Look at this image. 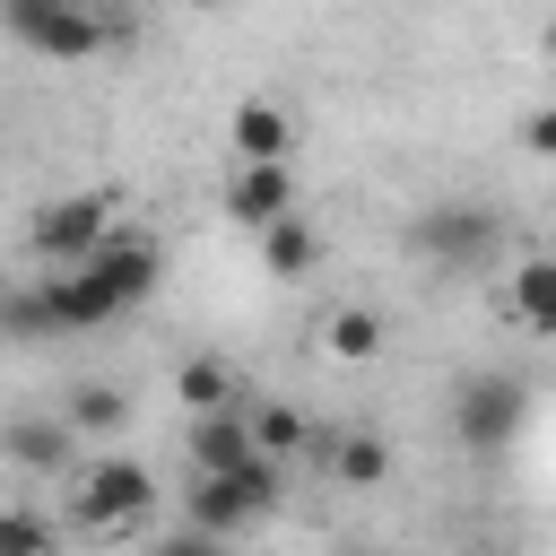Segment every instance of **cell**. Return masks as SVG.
Masks as SVG:
<instances>
[{"label": "cell", "mask_w": 556, "mask_h": 556, "mask_svg": "<svg viewBox=\"0 0 556 556\" xmlns=\"http://www.w3.org/2000/svg\"><path fill=\"white\" fill-rule=\"evenodd\" d=\"M513 139H521V156H539V165H556V104H530V113L513 122Z\"/></svg>", "instance_id": "cell-22"}, {"label": "cell", "mask_w": 556, "mask_h": 556, "mask_svg": "<svg viewBox=\"0 0 556 556\" xmlns=\"http://www.w3.org/2000/svg\"><path fill=\"white\" fill-rule=\"evenodd\" d=\"M0 35L35 61H87L113 43V26L96 17V0H0Z\"/></svg>", "instance_id": "cell-4"}, {"label": "cell", "mask_w": 556, "mask_h": 556, "mask_svg": "<svg viewBox=\"0 0 556 556\" xmlns=\"http://www.w3.org/2000/svg\"><path fill=\"white\" fill-rule=\"evenodd\" d=\"M226 156L235 165H287L295 156V113L278 96H235L226 104Z\"/></svg>", "instance_id": "cell-7"}, {"label": "cell", "mask_w": 556, "mask_h": 556, "mask_svg": "<svg viewBox=\"0 0 556 556\" xmlns=\"http://www.w3.org/2000/svg\"><path fill=\"white\" fill-rule=\"evenodd\" d=\"M261 269H269V278H313V269H321V235H313L304 208L278 217V226L261 235Z\"/></svg>", "instance_id": "cell-19"}, {"label": "cell", "mask_w": 556, "mask_h": 556, "mask_svg": "<svg viewBox=\"0 0 556 556\" xmlns=\"http://www.w3.org/2000/svg\"><path fill=\"white\" fill-rule=\"evenodd\" d=\"M217 208H226L235 226L269 235L278 217H295V174H287V165H226V182H217Z\"/></svg>", "instance_id": "cell-8"}, {"label": "cell", "mask_w": 556, "mask_h": 556, "mask_svg": "<svg viewBox=\"0 0 556 556\" xmlns=\"http://www.w3.org/2000/svg\"><path fill=\"white\" fill-rule=\"evenodd\" d=\"M87 269H96V278L122 295V313H130V304H148V295H156V278H165V243H156L148 226H122Z\"/></svg>", "instance_id": "cell-10"}, {"label": "cell", "mask_w": 556, "mask_h": 556, "mask_svg": "<svg viewBox=\"0 0 556 556\" xmlns=\"http://www.w3.org/2000/svg\"><path fill=\"white\" fill-rule=\"evenodd\" d=\"M61 513H70L78 539H130V530L156 513V478H148V460H130V452L78 460V469L61 478Z\"/></svg>", "instance_id": "cell-1"}, {"label": "cell", "mask_w": 556, "mask_h": 556, "mask_svg": "<svg viewBox=\"0 0 556 556\" xmlns=\"http://www.w3.org/2000/svg\"><path fill=\"white\" fill-rule=\"evenodd\" d=\"M182 9H235V0H182Z\"/></svg>", "instance_id": "cell-25"}, {"label": "cell", "mask_w": 556, "mask_h": 556, "mask_svg": "<svg viewBox=\"0 0 556 556\" xmlns=\"http://www.w3.org/2000/svg\"><path fill=\"white\" fill-rule=\"evenodd\" d=\"M495 243H504V226H495L486 200H434V208H417V226H408V252L434 261V269H486Z\"/></svg>", "instance_id": "cell-5"}, {"label": "cell", "mask_w": 556, "mask_h": 556, "mask_svg": "<svg viewBox=\"0 0 556 556\" xmlns=\"http://www.w3.org/2000/svg\"><path fill=\"white\" fill-rule=\"evenodd\" d=\"M0 556H61V521L35 504H0Z\"/></svg>", "instance_id": "cell-21"}, {"label": "cell", "mask_w": 556, "mask_h": 556, "mask_svg": "<svg viewBox=\"0 0 556 556\" xmlns=\"http://www.w3.org/2000/svg\"><path fill=\"white\" fill-rule=\"evenodd\" d=\"M243 417H252V452H269V460H295L313 443V408H295V400H243Z\"/></svg>", "instance_id": "cell-18"}, {"label": "cell", "mask_w": 556, "mask_h": 556, "mask_svg": "<svg viewBox=\"0 0 556 556\" xmlns=\"http://www.w3.org/2000/svg\"><path fill=\"white\" fill-rule=\"evenodd\" d=\"M504 313L530 339H556V252H530V261L504 269Z\"/></svg>", "instance_id": "cell-16"}, {"label": "cell", "mask_w": 556, "mask_h": 556, "mask_svg": "<svg viewBox=\"0 0 556 556\" xmlns=\"http://www.w3.org/2000/svg\"><path fill=\"white\" fill-rule=\"evenodd\" d=\"M521 426H530V382H521V374L478 365V374L452 382V443H460V452L486 460V452H504Z\"/></svg>", "instance_id": "cell-3"}, {"label": "cell", "mask_w": 556, "mask_h": 556, "mask_svg": "<svg viewBox=\"0 0 556 556\" xmlns=\"http://www.w3.org/2000/svg\"><path fill=\"white\" fill-rule=\"evenodd\" d=\"M43 304H52V330H113L122 321V295L78 261V269H43Z\"/></svg>", "instance_id": "cell-11"}, {"label": "cell", "mask_w": 556, "mask_h": 556, "mask_svg": "<svg viewBox=\"0 0 556 556\" xmlns=\"http://www.w3.org/2000/svg\"><path fill=\"white\" fill-rule=\"evenodd\" d=\"M321 469H330V486L374 495V486H391V434L365 426V417H348L339 434H321Z\"/></svg>", "instance_id": "cell-9"}, {"label": "cell", "mask_w": 556, "mask_h": 556, "mask_svg": "<svg viewBox=\"0 0 556 556\" xmlns=\"http://www.w3.org/2000/svg\"><path fill=\"white\" fill-rule=\"evenodd\" d=\"M313 348H321L330 365H374V356L391 348V321H382L374 304H356V295H348V304H330V313L313 321Z\"/></svg>", "instance_id": "cell-13"}, {"label": "cell", "mask_w": 556, "mask_h": 556, "mask_svg": "<svg viewBox=\"0 0 556 556\" xmlns=\"http://www.w3.org/2000/svg\"><path fill=\"white\" fill-rule=\"evenodd\" d=\"M182 452H191V478H235L252 452V417L226 408V417H182Z\"/></svg>", "instance_id": "cell-12"}, {"label": "cell", "mask_w": 556, "mask_h": 556, "mask_svg": "<svg viewBox=\"0 0 556 556\" xmlns=\"http://www.w3.org/2000/svg\"><path fill=\"white\" fill-rule=\"evenodd\" d=\"M182 530L243 539V530H261V504H252L235 478H191V486H182Z\"/></svg>", "instance_id": "cell-15"}, {"label": "cell", "mask_w": 556, "mask_h": 556, "mask_svg": "<svg viewBox=\"0 0 556 556\" xmlns=\"http://www.w3.org/2000/svg\"><path fill=\"white\" fill-rule=\"evenodd\" d=\"M174 408H182V417H226V408H243V374H235L217 348H191V356L174 365Z\"/></svg>", "instance_id": "cell-14"}, {"label": "cell", "mask_w": 556, "mask_h": 556, "mask_svg": "<svg viewBox=\"0 0 556 556\" xmlns=\"http://www.w3.org/2000/svg\"><path fill=\"white\" fill-rule=\"evenodd\" d=\"M148 556H235V539H208V530H165Z\"/></svg>", "instance_id": "cell-23"}, {"label": "cell", "mask_w": 556, "mask_h": 556, "mask_svg": "<svg viewBox=\"0 0 556 556\" xmlns=\"http://www.w3.org/2000/svg\"><path fill=\"white\" fill-rule=\"evenodd\" d=\"M113 235H122V191H113V182L52 191V200L26 217V252H35L43 269H78V261H96Z\"/></svg>", "instance_id": "cell-2"}, {"label": "cell", "mask_w": 556, "mask_h": 556, "mask_svg": "<svg viewBox=\"0 0 556 556\" xmlns=\"http://www.w3.org/2000/svg\"><path fill=\"white\" fill-rule=\"evenodd\" d=\"M61 417H70L78 434H122L139 408H130V391H122V382H104V374H96V382H70V391H61Z\"/></svg>", "instance_id": "cell-17"}, {"label": "cell", "mask_w": 556, "mask_h": 556, "mask_svg": "<svg viewBox=\"0 0 556 556\" xmlns=\"http://www.w3.org/2000/svg\"><path fill=\"white\" fill-rule=\"evenodd\" d=\"M539 52H547V61H556V9H547V26H539Z\"/></svg>", "instance_id": "cell-24"}, {"label": "cell", "mask_w": 556, "mask_h": 556, "mask_svg": "<svg viewBox=\"0 0 556 556\" xmlns=\"http://www.w3.org/2000/svg\"><path fill=\"white\" fill-rule=\"evenodd\" d=\"M0 339H61L52 304H43V278H0Z\"/></svg>", "instance_id": "cell-20"}, {"label": "cell", "mask_w": 556, "mask_h": 556, "mask_svg": "<svg viewBox=\"0 0 556 556\" xmlns=\"http://www.w3.org/2000/svg\"><path fill=\"white\" fill-rule=\"evenodd\" d=\"M78 426L61 417V408H17V417H0V460L9 469H26V478H70L78 469Z\"/></svg>", "instance_id": "cell-6"}]
</instances>
